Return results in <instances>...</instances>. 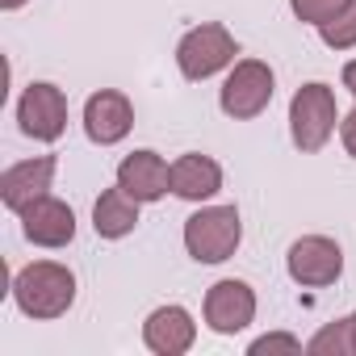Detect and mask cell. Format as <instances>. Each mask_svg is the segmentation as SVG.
<instances>
[{
  "instance_id": "obj_4",
  "label": "cell",
  "mask_w": 356,
  "mask_h": 356,
  "mask_svg": "<svg viewBox=\"0 0 356 356\" xmlns=\"http://www.w3.org/2000/svg\"><path fill=\"white\" fill-rule=\"evenodd\" d=\"M289 130L302 151H318L335 130V92L327 84H302L289 101Z\"/></svg>"
},
{
  "instance_id": "obj_19",
  "label": "cell",
  "mask_w": 356,
  "mask_h": 356,
  "mask_svg": "<svg viewBox=\"0 0 356 356\" xmlns=\"http://www.w3.org/2000/svg\"><path fill=\"white\" fill-rule=\"evenodd\" d=\"M298 348H302V343H298L293 335H260L248 352H252V356H264V352H298Z\"/></svg>"
},
{
  "instance_id": "obj_11",
  "label": "cell",
  "mask_w": 356,
  "mask_h": 356,
  "mask_svg": "<svg viewBox=\"0 0 356 356\" xmlns=\"http://www.w3.org/2000/svg\"><path fill=\"white\" fill-rule=\"evenodd\" d=\"M22 227H26V239L38 248H63L76 239V214H72V206H63L55 197H38L34 206H26Z\"/></svg>"
},
{
  "instance_id": "obj_14",
  "label": "cell",
  "mask_w": 356,
  "mask_h": 356,
  "mask_svg": "<svg viewBox=\"0 0 356 356\" xmlns=\"http://www.w3.org/2000/svg\"><path fill=\"white\" fill-rule=\"evenodd\" d=\"M222 189V168L210 155H181L172 163V193L185 202H206Z\"/></svg>"
},
{
  "instance_id": "obj_3",
  "label": "cell",
  "mask_w": 356,
  "mask_h": 356,
  "mask_svg": "<svg viewBox=\"0 0 356 356\" xmlns=\"http://www.w3.org/2000/svg\"><path fill=\"white\" fill-rule=\"evenodd\" d=\"M235 55H239V47H235L231 30L218 26V22H206V26L189 30V34L181 38V47H176V63H181L185 80H210V76L222 72Z\"/></svg>"
},
{
  "instance_id": "obj_16",
  "label": "cell",
  "mask_w": 356,
  "mask_h": 356,
  "mask_svg": "<svg viewBox=\"0 0 356 356\" xmlns=\"http://www.w3.org/2000/svg\"><path fill=\"white\" fill-rule=\"evenodd\" d=\"M352 327H356V318L327 323V327L306 343V352H314V356H352Z\"/></svg>"
},
{
  "instance_id": "obj_6",
  "label": "cell",
  "mask_w": 356,
  "mask_h": 356,
  "mask_svg": "<svg viewBox=\"0 0 356 356\" xmlns=\"http://www.w3.org/2000/svg\"><path fill=\"white\" fill-rule=\"evenodd\" d=\"M17 122H22V134L38 143H55L67 130V97L55 84H30L17 101Z\"/></svg>"
},
{
  "instance_id": "obj_15",
  "label": "cell",
  "mask_w": 356,
  "mask_h": 356,
  "mask_svg": "<svg viewBox=\"0 0 356 356\" xmlns=\"http://www.w3.org/2000/svg\"><path fill=\"white\" fill-rule=\"evenodd\" d=\"M138 206H143V202H134L122 185H118V189H105V193L97 197V206H92V227H97V235H101V239H122V235H130V231L138 227Z\"/></svg>"
},
{
  "instance_id": "obj_1",
  "label": "cell",
  "mask_w": 356,
  "mask_h": 356,
  "mask_svg": "<svg viewBox=\"0 0 356 356\" xmlns=\"http://www.w3.org/2000/svg\"><path fill=\"white\" fill-rule=\"evenodd\" d=\"M13 298L30 318H59L76 302V277L55 260H38V264H26L17 273Z\"/></svg>"
},
{
  "instance_id": "obj_23",
  "label": "cell",
  "mask_w": 356,
  "mask_h": 356,
  "mask_svg": "<svg viewBox=\"0 0 356 356\" xmlns=\"http://www.w3.org/2000/svg\"><path fill=\"white\" fill-rule=\"evenodd\" d=\"M352 356H356V327H352Z\"/></svg>"
},
{
  "instance_id": "obj_20",
  "label": "cell",
  "mask_w": 356,
  "mask_h": 356,
  "mask_svg": "<svg viewBox=\"0 0 356 356\" xmlns=\"http://www.w3.org/2000/svg\"><path fill=\"white\" fill-rule=\"evenodd\" d=\"M339 134H343V147H348V155H356V109L339 122Z\"/></svg>"
},
{
  "instance_id": "obj_17",
  "label": "cell",
  "mask_w": 356,
  "mask_h": 356,
  "mask_svg": "<svg viewBox=\"0 0 356 356\" xmlns=\"http://www.w3.org/2000/svg\"><path fill=\"white\" fill-rule=\"evenodd\" d=\"M348 5H352V0H289L293 17H298V22H310V26H327V22H335Z\"/></svg>"
},
{
  "instance_id": "obj_22",
  "label": "cell",
  "mask_w": 356,
  "mask_h": 356,
  "mask_svg": "<svg viewBox=\"0 0 356 356\" xmlns=\"http://www.w3.org/2000/svg\"><path fill=\"white\" fill-rule=\"evenodd\" d=\"M26 0H0V9H22Z\"/></svg>"
},
{
  "instance_id": "obj_5",
  "label": "cell",
  "mask_w": 356,
  "mask_h": 356,
  "mask_svg": "<svg viewBox=\"0 0 356 356\" xmlns=\"http://www.w3.org/2000/svg\"><path fill=\"white\" fill-rule=\"evenodd\" d=\"M218 101H222V113L235 118V122L260 118L268 109V101H273V72H268V63H260V59L235 63V72L227 76Z\"/></svg>"
},
{
  "instance_id": "obj_7",
  "label": "cell",
  "mask_w": 356,
  "mask_h": 356,
  "mask_svg": "<svg viewBox=\"0 0 356 356\" xmlns=\"http://www.w3.org/2000/svg\"><path fill=\"white\" fill-rule=\"evenodd\" d=\"M343 273V252L335 239L327 235H306L289 248V277L298 285H310V289H323V285H335Z\"/></svg>"
},
{
  "instance_id": "obj_2",
  "label": "cell",
  "mask_w": 356,
  "mask_h": 356,
  "mask_svg": "<svg viewBox=\"0 0 356 356\" xmlns=\"http://www.w3.org/2000/svg\"><path fill=\"white\" fill-rule=\"evenodd\" d=\"M239 239H243V227H239V210L235 206H210V210H197L185 222V248L202 264L231 260Z\"/></svg>"
},
{
  "instance_id": "obj_12",
  "label": "cell",
  "mask_w": 356,
  "mask_h": 356,
  "mask_svg": "<svg viewBox=\"0 0 356 356\" xmlns=\"http://www.w3.org/2000/svg\"><path fill=\"white\" fill-rule=\"evenodd\" d=\"M51 176H55V155H38V159L13 163L5 176H0V197H5L9 210L22 214L26 206H34L38 197H47Z\"/></svg>"
},
{
  "instance_id": "obj_21",
  "label": "cell",
  "mask_w": 356,
  "mask_h": 356,
  "mask_svg": "<svg viewBox=\"0 0 356 356\" xmlns=\"http://www.w3.org/2000/svg\"><path fill=\"white\" fill-rule=\"evenodd\" d=\"M343 88H348V92L356 97V59H352V63L343 67Z\"/></svg>"
},
{
  "instance_id": "obj_9",
  "label": "cell",
  "mask_w": 356,
  "mask_h": 356,
  "mask_svg": "<svg viewBox=\"0 0 356 356\" xmlns=\"http://www.w3.org/2000/svg\"><path fill=\"white\" fill-rule=\"evenodd\" d=\"M130 126H134V109H130V101L122 92L101 88V92L88 97V105H84V130H88L92 143L113 147V143H122L130 134Z\"/></svg>"
},
{
  "instance_id": "obj_10",
  "label": "cell",
  "mask_w": 356,
  "mask_h": 356,
  "mask_svg": "<svg viewBox=\"0 0 356 356\" xmlns=\"http://www.w3.org/2000/svg\"><path fill=\"white\" fill-rule=\"evenodd\" d=\"M118 185L134 202H159L172 189V168L155 151H134V155H126L118 163Z\"/></svg>"
},
{
  "instance_id": "obj_13",
  "label": "cell",
  "mask_w": 356,
  "mask_h": 356,
  "mask_svg": "<svg viewBox=\"0 0 356 356\" xmlns=\"http://www.w3.org/2000/svg\"><path fill=\"white\" fill-rule=\"evenodd\" d=\"M143 339H147V348L159 352V356H181V352L193 348L197 323L189 318L185 306H159V310L143 323Z\"/></svg>"
},
{
  "instance_id": "obj_18",
  "label": "cell",
  "mask_w": 356,
  "mask_h": 356,
  "mask_svg": "<svg viewBox=\"0 0 356 356\" xmlns=\"http://www.w3.org/2000/svg\"><path fill=\"white\" fill-rule=\"evenodd\" d=\"M318 34H323V42L331 47V51H348V47H356V0L335 17V22H327V26H318Z\"/></svg>"
},
{
  "instance_id": "obj_8",
  "label": "cell",
  "mask_w": 356,
  "mask_h": 356,
  "mask_svg": "<svg viewBox=\"0 0 356 356\" xmlns=\"http://www.w3.org/2000/svg\"><path fill=\"white\" fill-rule=\"evenodd\" d=\"M252 318H256V293H252L248 281H231L227 277V281L210 285V293H206V323L218 335H235Z\"/></svg>"
}]
</instances>
